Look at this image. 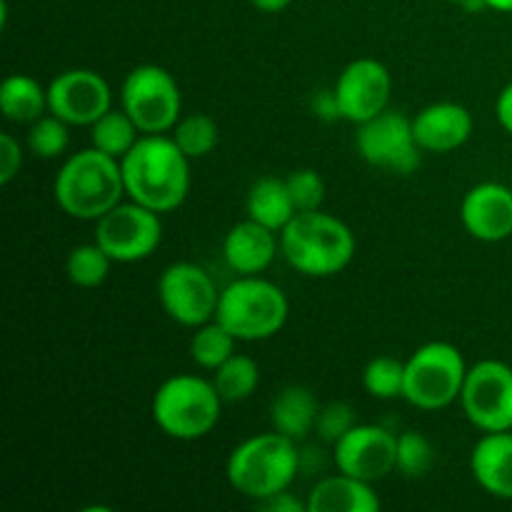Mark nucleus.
Returning a JSON list of instances; mask_svg holds the SVG:
<instances>
[{
	"mask_svg": "<svg viewBox=\"0 0 512 512\" xmlns=\"http://www.w3.org/2000/svg\"><path fill=\"white\" fill-rule=\"evenodd\" d=\"M413 130L425 153H453L473 135V115L465 105L443 100L425 105L413 118Z\"/></svg>",
	"mask_w": 512,
	"mask_h": 512,
	"instance_id": "obj_17",
	"label": "nucleus"
},
{
	"mask_svg": "<svg viewBox=\"0 0 512 512\" xmlns=\"http://www.w3.org/2000/svg\"><path fill=\"white\" fill-rule=\"evenodd\" d=\"M250 3L258 10H263V13H280V10L288 8L293 0H250Z\"/></svg>",
	"mask_w": 512,
	"mask_h": 512,
	"instance_id": "obj_38",
	"label": "nucleus"
},
{
	"mask_svg": "<svg viewBox=\"0 0 512 512\" xmlns=\"http://www.w3.org/2000/svg\"><path fill=\"white\" fill-rule=\"evenodd\" d=\"M308 512H375L380 510V498L373 483L353 478L348 473L328 475L313 485L308 493Z\"/></svg>",
	"mask_w": 512,
	"mask_h": 512,
	"instance_id": "obj_20",
	"label": "nucleus"
},
{
	"mask_svg": "<svg viewBox=\"0 0 512 512\" xmlns=\"http://www.w3.org/2000/svg\"><path fill=\"white\" fill-rule=\"evenodd\" d=\"M460 405L483 433L512 430V368L500 360H480L465 375Z\"/></svg>",
	"mask_w": 512,
	"mask_h": 512,
	"instance_id": "obj_11",
	"label": "nucleus"
},
{
	"mask_svg": "<svg viewBox=\"0 0 512 512\" xmlns=\"http://www.w3.org/2000/svg\"><path fill=\"white\" fill-rule=\"evenodd\" d=\"M53 198L68 218L100 220L125 198L123 168L98 148H85L70 155L55 175Z\"/></svg>",
	"mask_w": 512,
	"mask_h": 512,
	"instance_id": "obj_2",
	"label": "nucleus"
},
{
	"mask_svg": "<svg viewBox=\"0 0 512 512\" xmlns=\"http://www.w3.org/2000/svg\"><path fill=\"white\" fill-rule=\"evenodd\" d=\"M245 210H248L250 220L275 230V233H280L298 213L288 190V180L275 178V175H263L250 185Z\"/></svg>",
	"mask_w": 512,
	"mask_h": 512,
	"instance_id": "obj_22",
	"label": "nucleus"
},
{
	"mask_svg": "<svg viewBox=\"0 0 512 512\" xmlns=\"http://www.w3.org/2000/svg\"><path fill=\"white\" fill-rule=\"evenodd\" d=\"M398 435L380 425H355L333 445V460L340 473H348L365 483H378L395 473Z\"/></svg>",
	"mask_w": 512,
	"mask_h": 512,
	"instance_id": "obj_15",
	"label": "nucleus"
},
{
	"mask_svg": "<svg viewBox=\"0 0 512 512\" xmlns=\"http://www.w3.org/2000/svg\"><path fill=\"white\" fill-rule=\"evenodd\" d=\"M363 388L375 400L403 398L405 363L393 355H378L363 370Z\"/></svg>",
	"mask_w": 512,
	"mask_h": 512,
	"instance_id": "obj_29",
	"label": "nucleus"
},
{
	"mask_svg": "<svg viewBox=\"0 0 512 512\" xmlns=\"http://www.w3.org/2000/svg\"><path fill=\"white\" fill-rule=\"evenodd\" d=\"M485 8L495 13H512V0H483Z\"/></svg>",
	"mask_w": 512,
	"mask_h": 512,
	"instance_id": "obj_39",
	"label": "nucleus"
},
{
	"mask_svg": "<svg viewBox=\"0 0 512 512\" xmlns=\"http://www.w3.org/2000/svg\"><path fill=\"white\" fill-rule=\"evenodd\" d=\"M170 138L190 160H195L213 153L220 140V128L208 113H188L175 123Z\"/></svg>",
	"mask_w": 512,
	"mask_h": 512,
	"instance_id": "obj_28",
	"label": "nucleus"
},
{
	"mask_svg": "<svg viewBox=\"0 0 512 512\" xmlns=\"http://www.w3.org/2000/svg\"><path fill=\"white\" fill-rule=\"evenodd\" d=\"M255 505H258L260 510H268V512H308V503H303L298 495L290 493V488L280 490V493L270 495V498L260 500V503Z\"/></svg>",
	"mask_w": 512,
	"mask_h": 512,
	"instance_id": "obj_36",
	"label": "nucleus"
},
{
	"mask_svg": "<svg viewBox=\"0 0 512 512\" xmlns=\"http://www.w3.org/2000/svg\"><path fill=\"white\" fill-rule=\"evenodd\" d=\"M223 403L225 400L215 390L213 380L180 373L160 383L153 395L150 413L160 433L190 443V440L205 438L218 425Z\"/></svg>",
	"mask_w": 512,
	"mask_h": 512,
	"instance_id": "obj_6",
	"label": "nucleus"
},
{
	"mask_svg": "<svg viewBox=\"0 0 512 512\" xmlns=\"http://www.w3.org/2000/svg\"><path fill=\"white\" fill-rule=\"evenodd\" d=\"M163 240L160 213L120 200L113 210L95 220V243L113 258V263H140L158 250Z\"/></svg>",
	"mask_w": 512,
	"mask_h": 512,
	"instance_id": "obj_9",
	"label": "nucleus"
},
{
	"mask_svg": "<svg viewBox=\"0 0 512 512\" xmlns=\"http://www.w3.org/2000/svg\"><path fill=\"white\" fill-rule=\"evenodd\" d=\"M465 365L463 353L453 343L433 340L425 343L405 360V390L403 398L413 408L443 410L460 400L463 393Z\"/></svg>",
	"mask_w": 512,
	"mask_h": 512,
	"instance_id": "obj_7",
	"label": "nucleus"
},
{
	"mask_svg": "<svg viewBox=\"0 0 512 512\" xmlns=\"http://www.w3.org/2000/svg\"><path fill=\"white\" fill-rule=\"evenodd\" d=\"M285 180H288V190L293 195V203L298 208V213H303V210H318L323 205L325 183L318 170H293Z\"/></svg>",
	"mask_w": 512,
	"mask_h": 512,
	"instance_id": "obj_33",
	"label": "nucleus"
},
{
	"mask_svg": "<svg viewBox=\"0 0 512 512\" xmlns=\"http://www.w3.org/2000/svg\"><path fill=\"white\" fill-rule=\"evenodd\" d=\"M298 470V443L280 435L278 430L253 435L235 445L228 465H225L230 488L255 503L280 493V490H288Z\"/></svg>",
	"mask_w": 512,
	"mask_h": 512,
	"instance_id": "obj_4",
	"label": "nucleus"
},
{
	"mask_svg": "<svg viewBox=\"0 0 512 512\" xmlns=\"http://www.w3.org/2000/svg\"><path fill=\"white\" fill-rule=\"evenodd\" d=\"M450 3H458V5H465V3H468V0H450Z\"/></svg>",
	"mask_w": 512,
	"mask_h": 512,
	"instance_id": "obj_40",
	"label": "nucleus"
},
{
	"mask_svg": "<svg viewBox=\"0 0 512 512\" xmlns=\"http://www.w3.org/2000/svg\"><path fill=\"white\" fill-rule=\"evenodd\" d=\"M495 115H498V123L503 125L505 133L512 135V83L500 90L498 103H495Z\"/></svg>",
	"mask_w": 512,
	"mask_h": 512,
	"instance_id": "obj_37",
	"label": "nucleus"
},
{
	"mask_svg": "<svg viewBox=\"0 0 512 512\" xmlns=\"http://www.w3.org/2000/svg\"><path fill=\"white\" fill-rule=\"evenodd\" d=\"M0 110L10 123L30 125L43 118L48 110V88L38 83L33 75H8L0 85Z\"/></svg>",
	"mask_w": 512,
	"mask_h": 512,
	"instance_id": "obj_23",
	"label": "nucleus"
},
{
	"mask_svg": "<svg viewBox=\"0 0 512 512\" xmlns=\"http://www.w3.org/2000/svg\"><path fill=\"white\" fill-rule=\"evenodd\" d=\"M113 108L108 80L90 68H70L48 85V110L68 125H93Z\"/></svg>",
	"mask_w": 512,
	"mask_h": 512,
	"instance_id": "obj_13",
	"label": "nucleus"
},
{
	"mask_svg": "<svg viewBox=\"0 0 512 512\" xmlns=\"http://www.w3.org/2000/svg\"><path fill=\"white\" fill-rule=\"evenodd\" d=\"M343 120L360 125L388 110L393 78L390 70L375 58H358L343 68L333 85Z\"/></svg>",
	"mask_w": 512,
	"mask_h": 512,
	"instance_id": "obj_14",
	"label": "nucleus"
},
{
	"mask_svg": "<svg viewBox=\"0 0 512 512\" xmlns=\"http://www.w3.org/2000/svg\"><path fill=\"white\" fill-rule=\"evenodd\" d=\"M235 345H238V338L218 320H210V323L195 328L193 338H190V358L200 368L215 370L235 353Z\"/></svg>",
	"mask_w": 512,
	"mask_h": 512,
	"instance_id": "obj_26",
	"label": "nucleus"
},
{
	"mask_svg": "<svg viewBox=\"0 0 512 512\" xmlns=\"http://www.w3.org/2000/svg\"><path fill=\"white\" fill-rule=\"evenodd\" d=\"M113 258L98 243L75 245L65 258V275L75 288H98L108 280Z\"/></svg>",
	"mask_w": 512,
	"mask_h": 512,
	"instance_id": "obj_27",
	"label": "nucleus"
},
{
	"mask_svg": "<svg viewBox=\"0 0 512 512\" xmlns=\"http://www.w3.org/2000/svg\"><path fill=\"white\" fill-rule=\"evenodd\" d=\"M280 253V233L245 218L225 233L223 258L233 273L260 275Z\"/></svg>",
	"mask_w": 512,
	"mask_h": 512,
	"instance_id": "obj_18",
	"label": "nucleus"
},
{
	"mask_svg": "<svg viewBox=\"0 0 512 512\" xmlns=\"http://www.w3.org/2000/svg\"><path fill=\"white\" fill-rule=\"evenodd\" d=\"M70 125L65 120H60L58 115L45 113L43 118H38L35 123H30L28 128V150L35 158L53 160L68 150L70 143Z\"/></svg>",
	"mask_w": 512,
	"mask_h": 512,
	"instance_id": "obj_31",
	"label": "nucleus"
},
{
	"mask_svg": "<svg viewBox=\"0 0 512 512\" xmlns=\"http://www.w3.org/2000/svg\"><path fill=\"white\" fill-rule=\"evenodd\" d=\"M290 315L283 290L260 275H238L220 290L215 320L230 330L240 343H258L278 335Z\"/></svg>",
	"mask_w": 512,
	"mask_h": 512,
	"instance_id": "obj_5",
	"label": "nucleus"
},
{
	"mask_svg": "<svg viewBox=\"0 0 512 512\" xmlns=\"http://www.w3.org/2000/svg\"><path fill=\"white\" fill-rule=\"evenodd\" d=\"M280 253L288 265L308 278L343 273L355 255V235L335 215L303 210L280 230Z\"/></svg>",
	"mask_w": 512,
	"mask_h": 512,
	"instance_id": "obj_3",
	"label": "nucleus"
},
{
	"mask_svg": "<svg viewBox=\"0 0 512 512\" xmlns=\"http://www.w3.org/2000/svg\"><path fill=\"white\" fill-rule=\"evenodd\" d=\"M23 168V150L10 133L0 135V183L10 185Z\"/></svg>",
	"mask_w": 512,
	"mask_h": 512,
	"instance_id": "obj_34",
	"label": "nucleus"
},
{
	"mask_svg": "<svg viewBox=\"0 0 512 512\" xmlns=\"http://www.w3.org/2000/svg\"><path fill=\"white\" fill-rule=\"evenodd\" d=\"M310 108H313V113L318 115L320 120H325V123H333V120L343 118V115H340L338 95H335L333 88L318 90V93L313 95V100H310Z\"/></svg>",
	"mask_w": 512,
	"mask_h": 512,
	"instance_id": "obj_35",
	"label": "nucleus"
},
{
	"mask_svg": "<svg viewBox=\"0 0 512 512\" xmlns=\"http://www.w3.org/2000/svg\"><path fill=\"white\" fill-rule=\"evenodd\" d=\"M435 448L418 430H405L398 435V450H395V473L403 478L418 480L433 470Z\"/></svg>",
	"mask_w": 512,
	"mask_h": 512,
	"instance_id": "obj_30",
	"label": "nucleus"
},
{
	"mask_svg": "<svg viewBox=\"0 0 512 512\" xmlns=\"http://www.w3.org/2000/svg\"><path fill=\"white\" fill-rule=\"evenodd\" d=\"M213 385L225 403L248 400L260 385V368L250 355L233 353L220 368L213 370Z\"/></svg>",
	"mask_w": 512,
	"mask_h": 512,
	"instance_id": "obj_25",
	"label": "nucleus"
},
{
	"mask_svg": "<svg viewBox=\"0 0 512 512\" xmlns=\"http://www.w3.org/2000/svg\"><path fill=\"white\" fill-rule=\"evenodd\" d=\"M465 230L480 243H500L512 235V190L503 183H478L460 203Z\"/></svg>",
	"mask_w": 512,
	"mask_h": 512,
	"instance_id": "obj_16",
	"label": "nucleus"
},
{
	"mask_svg": "<svg viewBox=\"0 0 512 512\" xmlns=\"http://www.w3.org/2000/svg\"><path fill=\"white\" fill-rule=\"evenodd\" d=\"M140 128L123 108H110L103 118L90 125V145L103 150L110 158L123 160L140 140Z\"/></svg>",
	"mask_w": 512,
	"mask_h": 512,
	"instance_id": "obj_24",
	"label": "nucleus"
},
{
	"mask_svg": "<svg viewBox=\"0 0 512 512\" xmlns=\"http://www.w3.org/2000/svg\"><path fill=\"white\" fill-rule=\"evenodd\" d=\"M120 168L125 198L160 215L180 208L190 193V158L165 133L140 135Z\"/></svg>",
	"mask_w": 512,
	"mask_h": 512,
	"instance_id": "obj_1",
	"label": "nucleus"
},
{
	"mask_svg": "<svg viewBox=\"0 0 512 512\" xmlns=\"http://www.w3.org/2000/svg\"><path fill=\"white\" fill-rule=\"evenodd\" d=\"M355 425H358L355 423V410L350 408L348 403H343V400H333V403L320 405L315 433H318V438H323L325 443L335 445L348 430H353Z\"/></svg>",
	"mask_w": 512,
	"mask_h": 512,
	"instance_id": "obj_32",
	"label": "nucleus"
},
{
	"mask_svg": "<svg viewBox=\"0 0 512 512\" xmlns=\"http://www.w3.org/2000/svg\"><path fill=\"white\" fill-rule=\"evenodd\" d=\"M355 148L365 163L395 175L415 173L423 155L415 138L413 118L398 110H383L375 118L360 123Z\"/></svg>",
	"mask_w": 512,
	"mask_h": 512,
	"instance_id": "obj_10",
	"label": "nucleus"
},
{
	"mask_svg": "<svg viewBox=\"0 0 512 512\" xmlns=\"http://www.w3.org/2000/svg\"><path fill=\"white\" fill-rule=\"evenodd\" d=\"M318 413L320 405L313 390L305 388V385H288L275 395L273 405H270V425L280 435L298 443V440H305L310 433H315Z\"/></svg>",
	"mask_w": 512,
	"mask_h": 512,
	"instance_id": "obj_21",
	"label": "nucleus"
},
{
	"mask_svg": "<svg viewBox=\"0 0 512 512\" xmlns=\"http://www.w3.org/2000/svg\"><path fill=\"white\" fill-rule=\"evenodd\" d=\"M470 473L488 495L512 500V430L485 433L473 445Z\"/></svg>",
	"mask_w": 512,
	"mask_h": 512,
	"instance_id": "obj_19",
	"label": "nucleus"
},
{
	"mask_svg": "<svg viewBox=\"0 0 512 512\" xmlns=\"http://www.w3.org/2000/svg\"><path fill=\"white\" fill-rule=\"evenodd\" d=\"M158 300L170 320L195 330L215 320L220 290L200 265L183 260L163 270L158 280Z\"/></svg>",
	"mask_w": 512,
	"mask_h": 512,
	"instance_id": "obj_12",
	"label": "nucleus"
},
{
	"mask_svg": "<svg viewBox=\"0 0 512 512\" xmlns=\"http://www.w3.org/2000/svg\"><path fill=\"white\" fill-rule=\"evenodd\" d=\"M120 103L143 135L170 133L183 118L180 85L163 65L145 63L130 70L123 80Z\"/></svg>",
	"mask_w": 512,
	"mask_h": 512,
	"instance_id": "obj_8",
	"label": "nucleus"
}]
</instances>
